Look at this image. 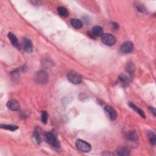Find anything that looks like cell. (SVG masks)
Returning <instances> with one entry per match:
<instances>
[{
  "label": "cell",
  "instance_id": "2",
  "mask_svg": "<svg viewBox=\"0 0 156 156\" xmlns=\"http://www.w3.org/2000/svg\"><path fill=\"white\" fill-rule=\"evenodd\" d=\"M48 79V75L45 71L41 70L35 73L34 76L35 81L39 84H45Z\"/></svg>",
  "mask_w": 156,
  "mask_h": 156
},
{
  "label": "cell",
  "instance_id": "20",
  "mask_svg": "<svg viewBox=\"0 0 156 156\" xmlns=\"http://www.w3.org/2000/svg\"><path fill=\"white\" fill-rule=\"evenodd\" d=\"M1 128L4 129H7L9 131H15L17 129H18V126H14V125H1Z\"/></svg>",
  "mask_w": 156,
  "mask_h": 156
},
{
  "label": "cell",
  "instance_id": "26",
  "mask_svg": "<svg viewBox=\"0 0 156 156\" xmlns=\"http://www.w3.org/2000/svg\"><path fill=\"white\" fill-rule=\"evenodd\" d=\"M102 155H114V154H113V153H109V152H108V153H107V152H105L104 153H103V154H102Z\"/></svg>",
  "mask_w": 156,
  "mask_h": 156
},
{
  "label": "cell",
  "instance_id": "9",
  "mask_svg": "<svg viewBox=\"0 0 156 156\" xmlns=\"http://www.w3.org/2000/svg\"><path fill=\"white\" fill-rule=\"evenodd\" d=\"M7 37L9 40L11 41L12 45L17 50H20L21 45L17 36L14 34H13L12 32H9L7 35Z\"/></svg>",
  "mask_w": 156,
  "mask_h": 156
},
{
  "label": "cell",
  "instance_id": "19",
  "mask_svg": "<svg viewBox=\"0 0 156 156\" xmlns=\"http://www.w3.org/2000/svg\"><path fill=\"white\" fill-rule=\"evenodd\" d=\"M148 136L151 144L154 146L156 143V137L153 131H149L148 133Z\"/></svg>",
  "mask_w": 156,
  "mask_h": 156
},
{
  "label": "cell",
  "instance_id": "24",
  "mask_svg": "<svg viewBox=\"0 0 156 156\" xmlns=\"http://www.w3.org/2000/svg\"><path fill=\"white\" fill-rule=\"evenodd\" d=\"M113 27L115 29H119V24H118V23H113Z\"/></svg>",
  "mask_w": 156,
  "mask_h": 156
},
{
  "label": "cell",
  "instance_id": "7",
  "mask_svg": "<svg viewBox=\"0 0 156 156\" xmlns=\"http://www.w3.org/2000/svg\"><path fill=\"white\" fill-rule=\"evenodd\" d=\"M104 112L110 120L114 121L116 120L117 117V113L114 108H113L110 106H106L104 107Z\"/></svg>",
  "mask_w": 156,
  "mask_h": 156
},
{
  "label": "cell",
  "instance_id": "10",
  "mask_svg": "<svg viewBox=\"0 0 156 156\" xmlns=\"http://www.w3.org/2000/svg\"><path fill=\"white\" fill-rule=\"evenodd\" d=\"M7 107L12 111H18L20 109V105L15 100H12L7 102Z\"/></svg>",
  "mask_w": 156,
  "mask_h": 156
},
{
  "label": "cell",
  "instance_id": "15",
  "mask_svg": "<svg viewBox=\"0 0 156 156\" xmlns=\"http://www.w3.org/2000/svg\"><path fill=\"white\" fill-rule=\"evenodd\" d=\"M116 153L119 155H129L130 151L128 148L125 146H121L116 150Z\"/></svg>",
  "mask_w": 156,
  "mask_h": 156
},
{
  "label": "cell",
  "instance_id": "18",
  "mask_svg": "<svg viewBox=\"0 0 156 156\" xmlns=\"http://www.w3.org/2000/svg\"><path fill=\"white\" fill-rule=\"evenodd\" d=\"M135 7L137 9V11H139V12L140 13H146V9L145 8V7L144 6V5L143 4H141L139 2H135Z\"/></svg>",
  "mask_w": 156,
  "mask_h": 156
},
{
  "label": "cell",
  "instance_id": "22",
  "mask_svg": "<svg viewBox=\"0 0 156 156\" xmlns=\"http://www.w3.org/2000/svg\"><path fill=\"white\" fill-rule=\"evenodd\" d=\"M126 70L127 71V72H128V73L130 74H132L134 73V66L133 64H132V63H130V64H127Z\"/></svg>",
  "mask_w": 156,
  "mask_h": 156
},
{
  "label": "cell",
  "instance_id": "8",
  "mask_svg": "<svg viewBox=\"0 0 156 156\" xmlns=\"http://www.w3.org/2000/svg\"><path fill=\"white\" fill-rule=\"evenodd\" d=\"M22 45L24 50L28 53H31L32 52L33 45L30 39L27 38H24L22 40Z\"/></svg>",
  "mask_w": 156,
  "mask_h": 156
},
{
  "label": "cell",
  "instance_id": "14",
  "mask_svg": "<svg viewBox=\"0 0 156 156\" xmlns=\"http://www.w3.org/2000/svg\"><path fill=\"white\" fill-rule=\"evenodd\" d=\"M42 129L40 127H36L34 132V137L37 142L38 144H40L42 141Z\"/></svg>",
  "mask_w": 156,
  "mask_h": 156
},
{
  "label": "cell",
  "instance_id": "23",
  "mask_svg": "<svg viewBox=\"0 0 156 156\" xmlns=\"http://www.w3.org/2000/svg\"><path fill=\"white\" fill-rule=\"evenodd\" d=\"M119 79L120 80V81L122 82H128V78L124 74H121L120 76L119 77Z\"/></svg>",
  "mask_w": 156,
  "mask_h": 156
},
{
  "label": "cell",
  "instance_id": "16",
  "mask_svg": "<svg viewBox=\"0 0 156 156\" xmlns=\"http://www.w3.org/2000/svg\"><path fill=\"white\" fill-rule=\"evenodd\" d=\"M70 23L76 29H81L82 27V23L81 20L76 18H73L70 20Z\"/></svg>",
  "mask_w": 156,
  "mask_h": 156
},
{
  "label": "cell",
  "instance_id": "3",
  "mask_svg": "<svg viewBox=\"0 0 156 156\" xmlns=\"http://www.w3.org/2000/svg\"><path fill=\"white\" fill-rule=\"evenodd\" d=\"M75 145L76 148L83 153H88L92 149L91 145L82 140H78L76 141Z\"/></svg>",
  "mask_w": 156,
  "mask_h": 156
},
{
  "label": "cell",
  "instance_id": "21",
  "mask_svg": "<svg viewBox=\"0 0 156 156\" xmlns=\"http://www.w3.org/2000/svg\"><path fill=\"white\" fill-rule=\"evenodd\" d=\"M41 119H42V121L43 122L44 124L47 123V121H48V115L47 112L43 111L42 112Z\"/></svg>",
  "mask_w": 156,
  "mask_h": 156
},
{
  "label": "cell",
  "instance_id": "11",
  "mask_svg": "<svg viewBox=\"0 0 156 156\" xmlns=\"http://www.w3.org/2000/svg\"><path fill=\"white\" fill-rule=\"evenodd\" d=\"M91 34L93 37H101L104 34L103 29L99 26H95L92 29Z\"/></svg>",
  "mask_w": 156,
  "mask_h": 156
},
{
  "label": "cell",
  "instance_id": "13",
  "mask_svg": "<svg viewBox=\"0 0 156 156\" xmlns=\"http://www.w3.org/2000/svg\"><path fill=\"white\" fill-rule=\"evenodd\" d=\"M129 106L131 108H132V109H133L134 111H135L137 113H139V115H140L141 117H143V119H146V115L145 114V112L142 110L140 109V108L139 107L135 106L134 103L129 102Z\"/></svg>",
  "mask_w": 156,
  "mask_h": 156
},
{
  "label": "cell",
  "instance_id": "4",
  "mask_svg": "<svg viewBox=\"0 0 156 156\" xmlns=\"http://www.w3.org/2000/svg\"><path fill=\"white\" fill-rule=\"evenodd\" d=\"M67 79L68 81L74 84H79L82 82V77L78 73L74 72H70L67 74Z\"/></svg>",
  "mask_w": 156,
  "mask_h": 156
},
{
  "label": "cell",
  "instance_id": "17",
  "mask_svg": "<svg viewBox=\"0 0 156 156\" xmlns=\"http://www.w3.org/2000/svg\"><path fill=\"white\" fill-rule=\"evenodd\" d=\"M58 12L59 14V15L63 17H67L69 15V12L67 9L64 7H59L58 8Z\"/></svg>",
  "mask_w": 156,
  "mask_h": 156
},
{
  "label": "cell",
  "instance_id": "25",
  "mask_svg": "<svg viewBox=\"0 0 156 156\" xmlns=\"http://www.w3.org/2000/svg\"><path fill=\"white\" fill-rule=\"evenodd\" d=\"M149 108H150V110H151V112H152L153 113L154 116H155V108L154 107H149Z\"/></svg>",
  "mask_w": 156,
  "mask_h": 156
},
{
  "label": "cell",
  "instance_id": "12",
  "mask_svg": "<svg viewBox=\"0 0 156 156\" xmlns=\"http://www.w3.org/2000/svg\"><path fill=\"white\" fill-rule=\"evenodd\" d=\"M126 138L127 140L131 141H136L138 140V135L134 131H131L127 132Z\"/></svg>",
  "mask_w": 156,
  "mask_h": 156
},
{
  "label": "cell",
  "instance_id": "1",
  "mask_svg": "<svg viewBox=\"0 0 156 156\" xmlns=\"http://www.w3.org/2000/svg\"><path fill=\"white\" fill-rule=\"evenodd\" d=\"M46 141L50 145L55 148H59L60 147V143L56 135L51 132H47L45 134Z\"/></svg>",
  "mask_w": 156,
  "mask_h": 156
},
{
  "label": "cell",
  "instance_id": "5",
  "mask_svg": "<svg viewBox=\"0 0 156 156\" xmlns=\"http://www.w3.org/2000/svg\"><path fill=\"white\" fill-rule=\"evenodd\" d=\"M101 41L104 45L112 46L116 44V39L114 36L110 34H104L101 36Z\"/></svg>",
  "mask_w": 156,
  "mask_h": 156
},
{
  "label": "cell",
  "instance_id": "6",
  "mask_svg": "<svg viewBox=\"0 0 156 156\" xmlns=\"http://www.w3.org/2000/svg\"><path fill=\"white\" fill-rule=\"evenodd\" d=\"M134 45L130 41L125 42V43L122 44L120 47V51L123 54H129L131 53L133 51Z\"/></svg>",
  "mask_w": 156,
  "mask_h": 156
}]
</instances>
